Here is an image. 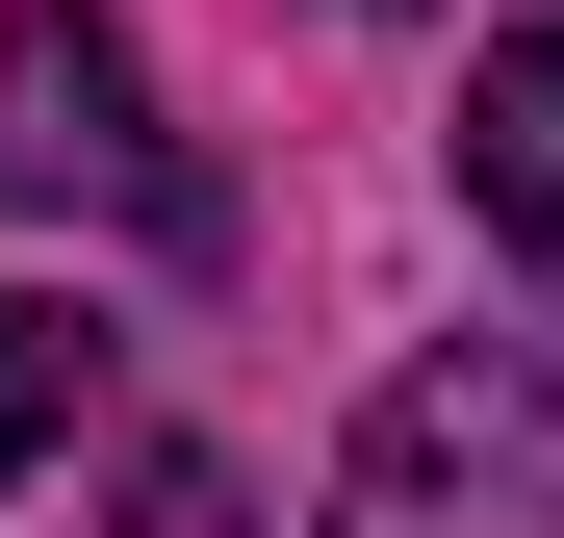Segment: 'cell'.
<instances>
[{
  "mask_svg": "<svg viewBox=\"0 0 564 538\" xmlns=\"http://www.w3.org/2000/svg\"><path fill=\"white\" fill-rule=\"evenodd\" d=\"M308 538H564V359H513V333L411 359L359 410V462H334Z\"/></svg>",
  "mask_w": 564,
  "mask_h": 538,
  "instance_id": "1",
  "label": "cell"
},
{
  "mask_svg": "<svg viewBox=\"0 0 564 538\" xmlns=\"http://www.w3.org/2000/svg\"><path fill=\"white\" fill-rule=\"evenodd\" d=\"M77 410V308H26V283H0V487H26V436Z\"/></svg>",
  "mask_w": 564,
  "mask_h": 538,
  "instance_id": "4",
  "label": "cell"
},
{
  "mask_svg": "<svg viewBox=\"0 0 564 538\" xmlns=\"http://www.w3.org/2000/svg\"><path fill=\"white\" fill-rule=\"evenodd\" d=\"M0 206H104V231H206V179L154 154V77L104 0H26L0 26Z\"/></svg>",
  "mask_w": 564,
  "mask_h": 538,
  "instance_id": "2",
  "label": "cell"
},
{
  "mask_svg": "<svg viewBox=\"0 0 564 538\" xmlns=\"http://www.w3.org/2000/svg\"><path fill=\"white\" fill-rule=\"evenodd\" d=\"M462 206L564 283V26H488V77H462Z\"/></svg>",
  "mask_w": 564,
  "mask_h": 538,
  "instance_id": "3",
  "label": "cell"
},
{
  "mask_svg": "<svg viewBox=\"0 0 564 538\" xmlns=\"http://www.w3.org/2000/svg\"><path fill=\"white\" fill-rule=\"evenodd\" d=\"M359 26H411V0H359Z\"/></svg>",
  "mask_w": 564,
  "mask_h": 538,
  "instance_id": "5",
  "label": "cell"
}]
</instances>
